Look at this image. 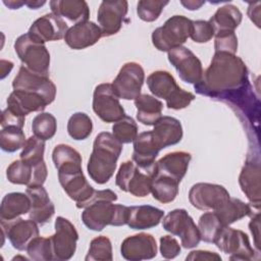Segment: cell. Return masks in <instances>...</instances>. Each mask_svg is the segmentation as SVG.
<instances>
[{
  "instance_id": "6da1fadb",
  "label": "cell",
  "mask_w": 261,
  "mask_h": 261,
  "mask_svg": "<svg viewBox=\"0 0 261 261\" xmlns=\"http://www.w3.org/2000/svg\"><path fill=\"white\" fill-rule=\"evenodd\" d=\"M249 71L243 59L236 54L215 52L202 79L194 85L196 93L223 101L249 82Z\"/></svg>"
},
{
  "instance_id": "7a4b0ae2",
  "label": "cell",
  "mask_w": 261,
  "mask_h": 261,
  "mask_svg": "<svg viewBox=\"0 0 261 261\" xmlns=\"http://www.w3.org/2000/svg\"><path fill=\"white\" fill-rule=\"evenodd\" d=\"M116 200L117 195L111 190H95L93 196L83 207L82 220L84 224L95 231H101L107 225L126 224L128 207L113 204Z\"/></svg>"
},
{
  "instance_id": "3957f363",
  "label": "cell",
  "mask_w": 261,
  "mask_h": 261,
  "mask_svg": "<svg viewBox=\"0 0 261 261\" xmlns=\"http://www.w3.org/2000/svg\"><path fill=\"white\" fill-rule=\"evenodd\" d=\"M122 151V144L108 132H102L95 138L87 170L98 185L106 184L113 175L116 162Z\"/></svg>"
},
{
  "instance_id": "277c9868",
  "label": "cell",
  "mask_w": 261,
  "mask_h": 261,
  "mask_svg": "<svg viewBox=\"0 0 261 261\" xmlns=\"http://www.w3.org/2000/svg\"><path fill=\"white\" fill-rule=\"evenodd\" d=\"M147 86L155 97L166 101L169 109H184L195 99V95L179 88L172 74L166 70L152 72L147 77Z\"/></svg>"
},
{
  "instance_id": "5b68a950",
  "label": "cell",
  "mask_w": 261,
  "mask_h": 261,
  "mask_svg": "<svg viewBox=\"0 0 261 261\" xmlns=\"http://www.w3.org/2000/svg\"><path fill=\"white\" fill-rule=\"evenodd\" d=\"M193 20L184 15H173L168 18L162 27L152 33L154 47L162 52L181 46L191 37Z\"/></svg>"
},
{
  "instance_id": "8992f818",
  "label": "cell",
  "mask_w": 261,
  "mask_h": 261,
  "mask_svg": "<svg viewBox=\"0 0 261 261\" xmlns=\"http://www.w3.org/2000/svg\"><path fill=\"white\" fill-rule=\"evenodd\" d=\"M14 50L28 69L36 73L48 74L50 53L43 43L33 40L27 33L15 40Z\"/></svg>"
},
{
  "instance_id": "52a82bcc",
  "label": "cell",
  "mask_w": 261,
  "mask_h": 261,
  "mask_svg": "<svg viewBox=\"0 0 261 261\" xmlns=\"http://www.w3.org/2000/svg\"><path fill=\"white\" fill-rule=\"evenodd\" d=\"M153 171L138 167L134 161H124L119 166L115 176V185L123 192H128L135 197L144 198L151 193Z\"/></svg>"
},
{
  "instance_id": "ba28073f",
  "label": "cell",
  "mask_w": 261,
  "mask_h": 261,
  "mask_svg": "<svg viewBox=\"0 0 261 261\" xmlns=\"http://www.w3.org/2000/svg\"><path fill=\"white\" fill-rule=\"evenodd\" d=\"M163 228L173 236L180 238L181 246L192 249L199 245L201 236L198 226L185 209H174L163 218Z\"/></svg>"
},
{
  "instance_id": "9c48e42d",
  "label": "cell",
  "mask_w": 261,
  "mask_h": 261,
  "mask_svg": "<svg viewBox=\"0 0 261 261\" xmlns=\"http://www.w3.org/2000/svg\"><path fill=\"white\" fill-rule=\"evenodd\" d=\"M214 244L223 253L229 255L230 260H253L255 250L251 247L249 237L240 229L224 226Z\"/></svg>"
},
{
  "instance_id": "30bf717a",
  "label": "cell",
  "mask_w": 261,
  "mask_h": 261,
  "mask_svg": "<svg viewBox=\"0 0 261 261\" xmlns=\"http://www.w3.org/2000/svg\"><path fill=\"white\" fill-rule=\"evenodd\" d=\"M93 110L104 122H116L125 116L112 84H100L94 90Z\"/></svg>"
},
{
  "instance_id": "8fae6325",
  "label": "cell",
  "mask_w": 261,
  "mask_h": 261,
  "mask_svg": "<svg viewBox=\"0 0 261 261\" xmlns=\"http://www.w3.org/2000/svg\"><path fill=\"white\" fill-rule=\"evenodd\" d=\"M222 102L226 103L236 111V114L245 122L251 124L256 123L258 126L260 115V101L253 92L250 81L242 88L230 94Z\"/></svg>"
},
{
  "instance_id": "7c38bea8",
  "label": "cell",
  "mask_w": 261,
  "mask_h": 261,
  "mask_svg": "<svg viewBox=\"0 0 261 261\" xmlns=\"http://www.w3.org/2000/svg\"><path fill=\"white\" fill-rule=\"evenodd\" d=\"M12 88L14 91H22L42 96L51 104L56 96V87L48 74L36 73L21 65L13 79Z\"/></svg>"
},
{
  "instance_id": "4fadbf2b",
  "label": "cell",
  "mask_w": 261,
  "mask_h": 261,
  "mask_svg": "<svg viewBox=\"0 0 261 261\" xmlns=\"http://www.w3.org/2000/svg\"><path fill=\"white\" fill-rule=\"evenodd\" d=\"M145 80L143 67L138 62H126L112 83L115 94L123 100H135L141 95Z\"/></svg>"
},
{
  "instance_id": "5bb4252c",
  "label": "cell",
  "mask_w": 261,
  "mask_h": 261,
  "mask_svg": "<svg viewBox=\"0 0 261 261\" xmlns=\"http://www.w3.org/2000/svg\"><path fill=\"white\" fill-rule=\"evenodd\" d=\"M55 233L50 237L53 260H69L75 253L79 233L74 225L66 218L58 216L55 220Z\"/></svg>"
},
{
  "instance_id": "9a60e30c",
  "label": "cell",
  "mask_w": 261,
  "mask_h": 261,
  "mask_svg": "<svg viewBox=\"0 0 261 261\" xmlns=\"http://www.w3.org/2000/svg\"><path fill=\"white\" fill-rule=\"evenodd\" d=\"M229 198L227 190L216 184L198 182L189 192V201L192 206L203 211H216Z\"/></svg>"
},
{
  "instance_id": "2e32d148",
  "label": "cell",
  "mask_w": 261,
  "mask_h": 261,
  "mask_svg": "<svg viewBox=\"0 0 261 261\" xmlns=\"http://www.w3.org/2000/svg\"><path fill=\"white\" fill-rule=\"evenodd\" d=\"M167 57L182 82L196 85L201 81L203 75L202 63L190 49L184 46L173 48L168 51Z\"/></svg>"
},
{
  "instance_id": "e0dca14e",
  "label": "cell",
  "mask_w": 261,
  "mask_h": 261,
  "mask_svg": "<svg viewBox=\"0 0 261 261\" xmlns=\"http://www.w3.org/2000/svg\"><path fill=\"white\" fill-rule=\"evenodd\" d=\"M47 174L48 170L45 161L31 165L19 159L13 161L6 169L8 181L14 185H25L28 188L43 186Z\"/></svg>"
},
{
  "instance_id": "ac0fdd59",
  "label": "cell",
  "mask_w": 261,
  "mask_h": 261,
  "mask_svg": "<svg viewBox=\"0 0 261 261\" xmlns=\"http://www.w3.org/2000/svg\"><path fill=\"white\" fill-rule=\"evenodd\" d=\"M127 10L128 3L125 0L101 2L97 13V19L102 31V37H109L119 32Z\"/></svg>"
},
{
  "instance_id": "d6986e66",
  "label": "cell",
  "mask_w": 261,
  "mask_h": 261,
  "mask_svg": "<svg viewBox=\"0 0 261 261\" xmlns=\"http://www.w3.org/2000/svg\"><path fill=\"white\" fill-rule=\"evenodd\" d=\"M3 236H5L12 247L18 251L27 250L28 245L39 236V227L33 219L15 218L12 220H1Z\"/></svg>"
},
{
  "instance_id": "ffe728a7",
  "label": "cell",
  "mask_w": 261,
  "mask_h": 261,
  "mask_svg": "<svg viewBox=\"0 0 261 261\" xmlns=\"http://www.w3.org/2000/svg\"><path fill=\"white\" fill-rule=\"evenodd\" d=\"M68 30L67 23L54 13H47L36 19L29 29V36L39 42L58 41L65 37Z\"/></svg>"
},
{
  "instance_id": "44dd1931",
  "label": "cell",
  "mask_w": 261,
  "mask_h": 261,
  "mask_svg": "<svg viewBox=\"0 0 261 261\" xmlns=\"http://www.w3.org/2000/svg\"><path fill=\"white\" fill-rule=\"evenodd\" d=\"M58 179L67 196L76 202L77 208H83L95 192L86 179L83 169L58 172Z\"/></svg>"
},
{
  "instance_id": "7402d4cb",
  "label": "cell",
  "mask_w": 261,
  "mask_h": 261,
  "mask_svg": "<svg viewBox=\"0 0 261 261\" xmlns=\"http://www.w3.org/2000/svg\"><path fill=\"white\" fill-rule=\"evenodd\" d=\"M260 171L259 156L248 157L239 176V184L243 193L250 201V204L257 210L260 209L261 204Z\"/></svg>"
},
{
  "instance_id": "603a6c76",
  "label": "cell",
  "mask_w": 261,
  "mask_h": 261,
  "mask_svg": "<svg viewBox=\"0 0 261 261\" xmlns=\"http://www.w3.org/2000/svg\"><path fill=\"white\" fill-rule=\"evenodd\" d=\"M120 253L125 260L129 261L152 259L157 255L156 240L146 232L127 237L121 243Z\"/></svg>"
},
{
  "instance_id": "cb8c5ba5",
  "label": "cell",
  "mask_w": 261,
  "mask_h": 261,
  "mask_svg": "<svg viewBox=\"0 0 261 261\" xmlns=\"http://www.w3.org/2000/svg\"><path fill=\"white\" fill-rule=\"evenodd\" d=\"M102 37V31L93 21H82L69 28L65 34L64 41L67 46L74 50L85 49L96 44Z\"/></svg>"
},
{
  "instance_id": "d4e9b609",
  "label": "cell",
  "mask_w": 261,
  "mask_h": 261,
  "mask_svg": "<svg viewBox=\"0 0 261 261\" xmlns=\"http://www.w3.org/2000/svg\"><path fill=\"white\" fill-rule=\"evenodd\" d=\"M191 154L185 151H175L164 155L154 165V174L168 176L180 182L186 175L191 161Z\"/></svg>"
},
{
  "instance_id": "484cf974",
  "label": "cell",
  "mask_w": 261,
  "mask_h": 261,
  "mask_svg": "<svg viewBox=\"0 0 261 261\" xmlns=\"http://www.w3.org/2000/svg\"><path fill=\"white\" fill-rule=\"evenodd\" d=\"M6 102V109L20 118H25L31 112H42L49 105L46 99L38 94L14 90L10 93Z\"/></svg>"
},
{
  "instance_id": "4316f807",
  "label": "cell",
  "mask_w": 261,
  "mask_h": 261,
  "mask_svg": "<svg viewBox=\"0 0 261 261\" xmlns=\"http://www.w3.org/2000/svg\"><path fill=\"white\" fill-rule=\"evenodd\" d=\"M159 147L156 145L152 132H144L134 140L133 161L141 169L153 171L155 159L159 154Z\"/></svg>"
},
{
  "instance_id": "83f0119b",
  "label": "cell",
  "mask_w": 261,
  "mask_h": 261,
  "mask_svg": "<svg viewBox=\"0 0 261 261\" xmlns=\"http://www.w3.org/2000/svg\"><path fill=\"white\" fill-rule=\"evenodd\" d=\"M25 193L31 200L30 218L41 225L49 222L55 213V206L50 200L46 189L43 186L30 187Z\"/></svg>"
},
{
  "instance_id": "f1b7e54d",
  "label": "cell",
  "mask_w": 261,
  "mask_h": 261,
  "mask_svg": "<svg viewBox=\"0 0 261 261\" xmlns=\"http://www.w3.org/2000/svg\"><path fill=\"white\" fill-rule=\"evenodd\" d=\"M152 132L153 139L159 149L176 145L182 139V126L178 119L171 116H162Z\"/></svg>"
},
{
  "instance_id": "f546056e",
  "label": "cell",
  "mask_w": 261,
  "mask_h": 261,
  "mask_svg": "<svg viewBox=\"0 0 261 261\" xmlns=\"http://www.w3.org/2000/svg\"><path fill=\"white\" fill-rule=\"evenodd\" d=\"M163 216V210L154 206H130L128 207L126 224L133 229H149L157 226Z\"/></svg>"
},
{
  "instance_id": "4dcf8cb0",
  "label": "cell",
  "mask_w": 261,
  "mask_h": 261,
  "mask_svg": "<svg viewBox=\"0 0 261 261\" xmlns=\"http://www.w3.org/2000/svg\"><path fill=\"white\" fill-rule=\"evenodd\" d=\"M52 13L79 23L90 17L88 3L84 0H53L49 2Z\"/></svg>"
},
{
  "instance_id": "1f68e13d",
  "label": "cell",
  "mask_w": 261,
  "mask_h": 261,
  "mask_svg": "<svg viewBox=\"0 0 261 261\" xmlns=\"http://www.w3.org/2000/svg\"><path fill=\"white\" fill-rule=\"evenodd\" d=\"M242 18L243 14L237 6L226 4L219 7L208 21L214 30V35H216L220 33L234 32L241 23Z\"/></svg>"
},
{
  "instance_id": "d6a6232c",
  "label": "cell",
  "mask_w": 261,
  "mask_h": 261,
  "mask_svg": "<svg viewBox=\"0 0 261 261\" xmlns=\"http://www.w3.org/2000/svg\"><path fill=\"white\" fill-rule=\"evenodd\" d=\"M135 106L137 108V119L145 125H154L162 117L163 104L151 95L141 94L135 99Z\"/></svg>"
},
{
  "instance_id": "836d02e7",
  "label": "cell",
  "mask_w": 261,
  "mask_h": 261,
  "mask_svg": "<svg viewBox=\"0 0 261 261\" xmlns=\"http://www.w3.org/2000/svg\"><path fill=\"white\" fill-rule=\"evenodd\" d=\"M31 210V200L23 193L13 192L6 194L0 206V219L12 220L22 214L29 213Z\"/></svg>"
},
{
  "instance_id": "e575fe53",
  "label": "cell",
  "mask_w": 261,
  "mask_h": 261,
  "mask_svg": "<svg viewBox=\"0 0 261 261\" xmlns=\"http://www.w3.org/2000/svg\"><path fill=\"white\" fill-rule=\"evenodd\" d=\"M214 212L223 226H229L231 223L253 214L251 205L231 197Z\"/></svg>"
},
{
  "instance_id": "d590c367",
  "label": "cell",
  "mask_w": 261,
  "mask_h": 261,
  "mask_svg": "<svg viewBox=\"0 0 261 261\" xmlns=\"http://www.w3.org/2000/svg\"><path fill=\"white\" fill-rule=\"evenodd\" d=\"M52 160L57 171L82 169V156L72 147L59 144L52 152Z\"/></svg>"
},
{
  "instance_id": "8d00e7d4",
  "label": "cell",
  "mask_w": 261,
  "mask_h": 261,
  "mask_svg": "<svg viewBox=\"0 0 261 261\" xmlns=\"http://www.w3.org/2000/svg\"><path fill=\"white\" fill-rule=\"evenodd\" d=\"M178 185L179 182L168 176L154 174L151 184L153 198L162 204L172 202L178 194Z\"/></svg>"
},
{
  "instance_id": "74e56055",
  "label": "cell",
  "mask_w": 261,
  "mask_h": 261,
  "mask_svg": "<svg viewBox=\"0 0 261 261\" xmlns=\"http://www.w3.org/2000/svg\"><path fill=\"white\" fill-rule=\"evenodd\" d=\"M92 119L84 112L73 113L67 121V133L75 141L87 139L92 134Z\"/></svg>"
},
{
  "instance_id": "f35d334b",
  "label": "cell",
  "mask_w": 261,
  "mask_h": 261,
  "mask_svg": "<svg viewBox=\"0 0 261 261\" xmlns=\"http://www.w3.org/2000/svg\"><path fill=\"white\" fill-rule=\"evenodd\" d=\"M25 142V135L22 128L14 125L2 127L0 132V147L3 151L13 153L23 148Z\"/></svg>"
},
{
  "instance_id": "ab89813d",
  "label": "cell",
  "mask_w": 261,
  "mask_h": 261,
  "mask_svg": "<svg viewBox=\"0 0 261 261\" xmlns=\"http://www.w3.org/2000/svg\"><path fill=\"white\" fill-rule=\"evenodd\" d=\"M224 226L216 216L215 212H206L199 218L198 228L200 231L201 240L205 243H213L220 233Z\"/></svg>"
},
{
  "instance_id": "60d3db41",
  "label": "cell",
  "mask_w": 261,
  "mask_h": 261,
  "mask_svg": "<svg viewBox=\"0 0 261 261\" xmlns=\"http://www.w3.org/2000/svg\"><path fill=\"white\" fill-rule=\"evenodd\" d=\"M57 129L56 118L48 112H40L32 122V130L37 138L47 141L54 137Z\"/></svg>"
},
{
  "instance_id": "b9f144b4",
  "label": "cell",
  "mask_w": 261,
  "mask_h": 261,
  "mask_svg": "<svg viewBox=\"0 0 261 261\" xmlns=\"http://www.w3.org/2000/svg\"><path fill=\"white\" fill-rule=\"evenodd\" d=\"M112 259V245L107 237L99 236L91 241L86 261H111Z\"/></svg>"
},
{
  "instance_id": "7bdbcfd3",
  "label": "cell",
  "mask_w": 261,
  "mask_h": 261,
  "mask_svg": "<svg viewBox=\"0 0 261 261\" xmlns=\"http://www.w3.org/2000/svg\"><path fill=\"white\" fill-rule=\"evenodd\" d=\"M45 141L32 136L27 142L20 153V159L31 165H36L44 161Z\"/></svg>"
},
{
  "instance_id": "ee69618b",
  "label": "cell",
  "mask_w": 261,
  "mask_h": 261,
  "mask_svg": "<svg viewBox=\"0 0 261 261\" xmlns=\"http://www.w3.org/2000/svg\"><path fill=\"white\" fill-rule=\"evenodd\" d=\"M29 257L36 261L53 260V251L50 237H36L27 247Z\"/></svg>"
},
{
  "instance_id": "f6af8a7d",
  "label": "cell",
  "mask_w": 261,
  "mask_h": 261,
  "mask_svg": "<svg viewBox=\"0 0 261 261\" xmlns=\"http://www.w3.org/2000/svg\"><path fill=\"white\" fill-rule=\"evenodd\" d=\"M112 135L121 144L132 143L138 136V125L134 118L125 115L113 124Z\"/></svg>"
},
{
  "instance_id": "bcb514c9",
  "label": "cell",
  "mask_w": 261,
  "mask_h": 261,
  "mask_svg": "<svg viewBox=\"0 0 261 261\" xmlns=\"http://www.w3.org/2000/svg\"><path fill=\"white\" fill-rule=\"evenodd\" d=\"M168 1H158V0H141L137 5V13L139 17L147 22H151L156 20L165 5H167Z\"/></svg>"
},
{
  "instance_id": "7dc6e473",
  "label": "cell",
  "mask_w": 261,
  "mask_h": 261,
  "mask_svg": "<svg viewBox=\"0 0 261 261\" xmlns=\"http://www.w3.org/2000/svg\"><path fill=\"white\" fill-rule=\"evenodd\" d=\"M215 52H226L236 54L238 50V38L234 32H226L215 35Z\"/></svg>"
},
{
  "instance_id": "c3c4849f",
  "label": "cell",
  "mask_w": 261,
  "mask_h": 261,
  "mask_svg": "<svg viewBox=\"0 0 261 261\" xmlns=\"http://www.w3.org/2000/svg\"><path fill=\"white\" fill-rule=\"evenodd\" d=\"M214 36V30L208 20H193L191 39L196 43H206Z\"/></svg>"
},
{
  "instance_id": "681fc988",
  "label": "cell",
  "mask_w": 261,
  "mask_h": 261,
  "mask_svg": "<svg viewBox=\"0 0 261 261\" xmlns=\"http://www.w3.org/2000/svg\"><path fill=\"white\" fill-rule=\"evenodd\" d=\"M160 253L165 259H173L180 253V246L173 237L163 236L160 238Z\"/></svg>"
},
{
  "instance_id": "f907efd6",
  "label": "cell",
  "mask_w": 261,
  "mask_h": 261,
  "mask_svg": "<svg viewBox=\"0 0 261 261\" xmlns=\"http://www.w3.org/2000/svg\"><path fill=\"white\" fill-rule=\"evenodd\" d=\"M186 260H208V261H220L221 257L215 252L196 250L192 251L186 258Z\"/></svg>"
},
{
  "instance_id": "816d5d0a",
  "label": "cell",
  "mask_w": 261,
  "mask_h": 261,
  "mask_svg": "<svg viewBox=\"0 0 261 261\" xmlns=\"http://www.w3.org/2000/svg\"><path fill=\"white\" fill-rule=\"evenodd\" d=\"M8 125H14V126H18V127L22 128L24 125V118H20L16 115L12 114L7 109H4L2 112V116H1V126L5 127Z\"/></svg>"
},
{
  "instance_id": "f5cc1de1",
  "label": "cell",
  "mask_w": 261,
  "mask_h": 261,
  "mask_svg": "<svg viewBox=\"0 0 261 261\" xmlns=\"http://www.w3.org/2000/svg\"><path fill=\"white\" fill-rule=\"evenodd\" d=\"M249 227L253 234L254 245L257 249V252H260V213L259 212L252 215L251 221L249 223Z\"/></svg>"
},
{
  "instance_id": "db71d44e",
  "label": "cell",
  "mask_w": 261,
  "mask_h": 261,
  "mask_svg": "<svg viewBox=\"0 0 261 261\" xmlns=\"http://www.w3.org/2000/svg\"><path fill=\"white\" fill-rule=\"evenodd\" d=\"M248 15L250 17V19L252 21L255 22V24L259 28L260 27V22H259V18H260V2H255V3H250L249 7H248Z\"/></svg>"
},
{
  "instance_id": "11a10c76",
  "label": "cell",
  "mask_w": 261,
  "mask_h": 261,
  "mask_svg": "<svg viewBox=\"0 0 261 261\" xmlns=\"http://www.w3.org/2000/svg\"><path fill=\"white\" fill-rule=\"evenodd\" d=\"M180 3H181V5H184L189 10L199 9L202 5L205 4L204 1H195V0H192V1H180Z\"/></svg>"
},
{
  "instance_id": "9f6ffc18",
  "label": "cell",
  "mask_w": 261,
  "mask_h": 261,
  "mask_svg": "<svg viewBox=\"0 0 261 261\" xmlns=\"http://www.w3.org/2000/svg\"><path fill=\"white\" fill-rule=\"evenodd\" d=\"M0 64H1V79H4L11 71L13 67V63L11 61L1 60Z\"/></svg>"
},
{
  "instance_id": "6f0895ef",
  "label": "cell",
  "mask_w": 261,
  "mask_h": 261,
  "mask_svg": "<svg viewBox=\"0 0 261 261\" xmlns=\"http://www.w3.org/2000/svg\"><path fill=\"white\" fill-rule=\"evenodd\" d=\"M3 3L9 8V9H18V8H20L22 5H25L24 4V1H18V0H16V1H14V0H12V1H3Z\"/></svg>"
},
{
  "instance_id": "680465c9",
  "label": "cell",
  "mask_w": 261,
  "mask_h": 261,
  "mask_svg": "<svg viewBox=\"0 0 261 261\" xmlns=\"http://www.w3.org/2000/svg\"><path fill=\"white\" fill-rule=\"evenodd\" d=\"M46 1H24V4L30 8V9H38L40 6L44 5Z\"/></svg>"
}]
</instances>
